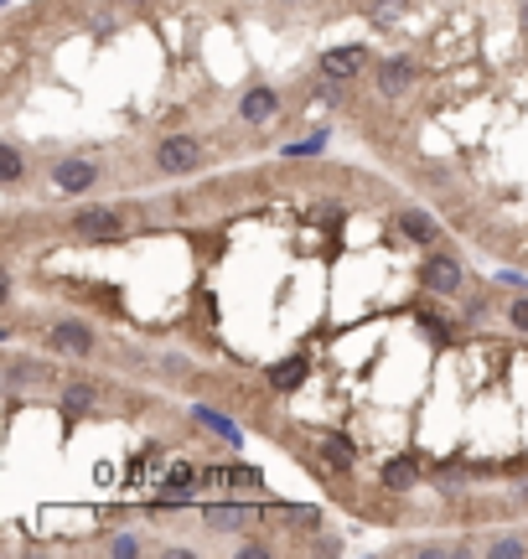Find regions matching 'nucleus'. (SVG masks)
Here are the masks:
<instances>
[{"instance_id":"obj_1","label":"nucleus","mask_w":528,"mask_h":559,"mask_svg":"<svg viewBox=\"0 0 528 559\" xmlns=\"http://www.w3.org/2000/svg\"><path fill=\"white\" fill-rule=\"evenodd\" d=\"M73 233L88 243H114V239H125V218L109 208H78L73 212Z\"/></svg>"},{"instance_id":"obj_2","label":"nucleus","mask_w":528,"mask_h":559,"mask_svg":"<svg viewBox=\"0 0 528 559\" xmlns=\"http://www.w3.org/2000/svg\"><path fill=\"white\" fill-rule=\"evenodd\" d=\"M373 67V52L363 47V42H352V47H332L326 52V57H321V73H326V78H357V73H368Z\"/></svg>"},{"instance_id":"obj_3","label":"nucleus","mask_w":528,"mask_h":559,"mask_svg":"<svg viewBox=\"0 0 528 559\" xmlns=\"http://www.w3.org/2000/svg\"><path fill=\"white\" fill-rule=\"evenodd\" d=\"M197 160H202V140H192V135H171V140L156 145V166L160 171H192Z\"/></svg>"},{"instance_id":"obj_4","label":"nucleus","mask_w":528,"mask_h":559,"mask_svg":"<svg viewBox=\"0 0 528 559\" xmlns=\"http://www.w3.org/2000/svg\"><path fill=\"white\" fill-rule=\"evenodd\" d=\"M419 280H425L435 295H456V290H461V264H456L450 254H430L425 270H419Z\"/></svg>"},{"instance_id":"obj_5","label":"nucleus","mask_w":528,"mask_h":559,"mask_svg":"<svg viewBox=\"0 0 528 559\" xmlns=\"http://www.w3.org/2000/svg\"><path fill=\"white\" fill-rule=\"evenodd\" d=\"M52 181H57V187H63V192H88V187H94V160H78V156H67V160H57V166H52Z\"/></svg>"},{"instance_id":"obj_6","label":"nucleus","mask_w":528,"mask_h":559,"mask_svg":"<svg viewBox=\"0 0 528 559\" xmlns=\"http://www.w3.org/2000/svg\"><path fill=\"white\" fill-rule=\"evenodd\" d=\"M239 114L249 119V125H270L274 114H280V94H274V88H264V83H254V88L243 94Z\"/></svg>"},{"instance_id":"obj_7","label":"nucleus","mask_w":528,"mask_h":559,"mask_svg":"<svg viewBox=\"0 0 528 559\" xmlns=\"http://www.w3.org/2000/svg\"><path fill=\"white\" fill-rule=\"evenodd\" d=\"M47 342H52L57 352H73V357H83V352L94 347V332H88L83 321H57V326L47 332Z\"/></svg>"},{"instance_id":"obj_8","label":"nucleus","mask_w":528,"mask_h":559,"mask_svg":"<svg viewBox=\"0 0 528 559\" xmlns=\"http://www.w3.org/2000/svg\"><path fill=\"white\" fill-rule=\"evenodd\" d=\"M409 83H415V57H388V63L378 67V88H384L388 98H399Z\"/></svg>"},{"instance_id":"obj_9","label":"nucleus","mask_w":528,"mask_h":559,"mask_svg":"<svg viewBox=\"0 0 528 559\" xmlns=\"http://www.w3.org/2000/svg\"><path fill=\"white\" fill-rule=\"evenodd\" d=\"M202 518H208V528H223V533H239V528L254 523L249 508H202Z\"/></svg>"},{"instance_id":"obj_10","label":"nucleus","mask_w":528,"mask_h":559,"mask_svg":"<svg viewBox=\"0 0 528 559\" xmlns=\"http://www.w3.org/2000/svg\"><path fill=\"white\" fill-rule=\"evenodd\" d=\"M305 373H311V367H305V357H290V363H274L270 367V384L280 388V394H290V388L305 384Z\"/></svg>"},{"instance_id":"obj_11","label":"nucleus","mask_w":528,"mask_h":559,"mask_svg":"<svg viewBox=\"0 0 528 559\" xmlns=\"http://www.w3.org/2000/svg\"><path fill=\"white\" fill-rule=\"evenodd\" d=\"M316 446H321V461L326 466H336V471H347L352 466V440L347 435H321Z\"/></svg>"},{"instance_id":"obj_12","label":"nucleus","mask_w":528,"mask_h":559,"mask_svg":"<svg viewBox=\"0 0 528 559\" xmlns=\"http://www.w3.org/2000/svg\"><path fill=\"white\" fill-rule=\"evenodd\" d=\"M415 481V456H394L384 466V487H409Z\"/></svg>"},{"instance_id":"obj_13","label":"nucleus","mask_w":528,"mask_h":559,"mask_svg":"<svg viewBox=\"0 0 528 559\" xmlns=\"http://www.w3.org/2000/svg\"><path fill=\"white\" fill-rule=\"evenodd\" d=\"M399 228L409 233V239H419V243H425V239H435V223L425 218V212H404V218H399Z\"/></svg>"},{"instance_id":"obj_14","label":"nucleus","mask_w":528,"mask_h":559,"mask_svg":"<svg viewBox=\"0 0 528 559\" xmlns=\"http://www.w3.org/2000/svg\"><path fill=\"white\" fill-rule=\"evenodd\" d=\"M197 419H202V425H208V430L228 435V440H233V446H239V425H233V419H223V415H212L208 404H202V409H197Z\"/></svg>"},{"instance_id":"obj_15","label":"nucleus","mask_w":528,"mask_h":559,"mask_svg":"<svg viewBox=\"0 0 528 559\" xmlns=\"http://www.w3.org/2000/svg\"><path fill=\"white\" fill-rule=\"evenodd\" d=\"M404 11V0H373L368 5V16H373V26H388V21Z\"/></svg>"},{"instance_id":"obj_16","label":"nucleus","mask_w":528,"mask_h":559,"mask_svg":"<svg viewBox=\"0 0 528 559\" xmlns=\"http://www.w3.org/2000/svg\"><path fill=\"white\" fill-rule=\"evenodd\" d=\"M0 176H5V181H21V150H11V145L0 150Z\"/></svg>"},{"instance_id":"obj_17","label":"nucleus","mask_w":528,"mask_h":559,"mask_svg":"<svg viewBox=\"0 0 528 559\" xmlns=\"http://www.w3.org/2000/svg\"><path fill=\"white\" fill-rule=\"evenodd\" d=\"M492 554H528V543H523V539H497Z\"/></svg>"},{"instance_id":"obj_18","label":"nucleus","mask_w":528,"mask_h":559,"mask_svg":"<svg viewBox=\"0 0 528 559\" xmlns=\"http://www.w3.org/2000/svg\"><path fill=\"white\" fill-rule=\"evenodd\" d=\"M67 404H73V409H88V404H94V388H67Z\"/></svg>"},{"instance_id":"obj_19","label":"nucleus","mask_w":528,"mask_h":559,"mask_svg":"<svg viewBox=\"0 0 528 559\" xmlns=\"http://www.w3.org/2000/svg\"><path fill=\"white\" fill-rule=\"evenodd\" d=\"M497 285H528V280L518 270H497Z\"/></svg>"},{"instance_id":"obj_20","label":"nucleus","mask_w":528,"mask_h":559,"mask_svg":"<svg viewBox=\"0 0 528 559\" xmlns=\"http://www.w3.org/2000/svg\"><path fill=\"white\" fill-rule=\"evenodd\" d=\"M109 554H135V539H129V533H125V539H114Z\"/></svg>"},{"instance_id":"obj_21","label":"nucleus","mask_w":528,"mask_h":559,"mask_svg":"<svg viewBox=\"0 0 528 559\" xmlns=\"http://www.w3.org/2000/svg\"><path fill=\"white\" fill-rule=\"evenodd\" d=\"M512 326H523V332H528V301L512 305Z\"/></svg>"},{"instance_id":"obj_22","label":"nucleus","mask_w":528,"mask_h":559,"mask_svg":"<svg viewBox=\"0 0 528 559\" xmlns=\"http://www.w3.org/2000/svg\"><path fill=\"white\" fill-rule=\"evenodd\" d=\"M523 26H528V0H523Z\"/></svg>"},{"instance_id":"obj_23","label":"nucleus","mask_w":528,"mask_h":559,"mask_svg":"<svg viewBox=\"0 0 528 559\" xmlns=\"http://www.w3.org/2000/svg\"><path fill=\"white\" fill-rule=\"evenodd\" d=\"M129 5H135V0H129Z\"/></svg>"}]
</instances>
